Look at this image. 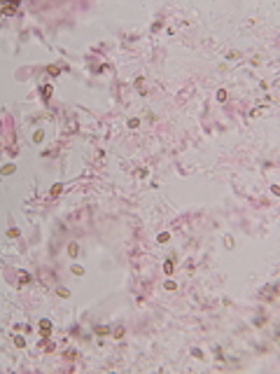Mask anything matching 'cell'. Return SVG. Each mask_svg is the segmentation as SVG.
<instances>
[{
	"mask_svg": "<svg viewBox=\"0 0 280 374\" xmlns=\"http://www.w3.org/2000/svg\"><path fill=\"white\" fill-rule=\"evenodd\" d=\"M40 330H42L44 334H49V330H52V323H49V320H42V323H40Z\"/></svg>",
	"mask_w": 280,
	"mask_h": 374,
	"instance_id": "1",
	"label": "cell"
},
{
	"mask_svg": "<svg viewBox=\"0 0 280 374\" xmlns=\"http://www.w3.org/2000/svg\"><path fill=\"white\" fill-rule=\"evenodd\" d=\"M56 292H58L61 297H70V290H68V288H58Z\"/></svg>",
	"mask_w": 280,
	"mask_h": 374,
	"instance_id": "2",
	"label": "cell"
},
{
	"mask_svg": "<svg viewBox=\"0 0 280 374\" xmlns=\"http://www.w3.org/2000/svg\"><path fill=\"white\" fill-rule=\"evenodd\" d=\"M2 173H7V175H10V173H14V164H7L5 169H2Z\"/></svg>",
	"mask_w": 280,
	"mask_h": 374,
	"instance_id": "3",
	"label": "cell"
},
{
	"mask_svg": "<svg viewBox=\"0 0 280 374\" xmlns=\"http://www.w3.org/2000/svg\"><path fill=\"white\" fill-rule=\"evenodd\" d=\"M68 250H70V255H73V257H75V255H77V253H79V248H77V246H75V243H73V246H70V248H68Z\"/></svg>",
	"mask_w": 280,
	"mask_h": 374,
	"instance_id": "4",
	"label": "cell"
},
{
	"mask_svg": "<svg viewBox=\"0 0 280 374\" xmlns=\"http://www.w3.org/2000/svg\"><path fill=\"white\" fill-rule=\"evenodd\" d=\"M217 98H219V101H224V98H227V91H224V89H219V91H217Z\"/></svg>",
	"mask_w": 280,
	"mask_h": 374,
	"instance_id": "5",
	"label": "cell"
},
{
	"mask_svg": "<svg viewBox=\"0 0 280 374\" xmlns=\"http://www.w3.org/2000/svg\"><path fill=\"white\" fill-rule=\"evenodd\" d=\"M14 342H16V346H26V339H21V337H16Z\"/></svg>",
	"mask_w": 280,
	"mask_h": 374,
	"instance_id": "6",
	"label": "cell"
},
{
	"mask_svg": "<svg viewBox=\"0 0 280 374\" xmlns=\"http://www.w3.org/2000/svg\"><path fill=\"white\" fill-rule=\"evenodd\" d=\"M19 278H21V283H28V274H23V271L19 274Z\"/></svg>",
	"mask_w": 280,
	"mask_h": 374,
	"instance_id": "7",
	"label": "cell"
}]
</instances>
